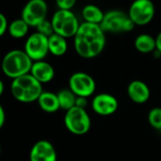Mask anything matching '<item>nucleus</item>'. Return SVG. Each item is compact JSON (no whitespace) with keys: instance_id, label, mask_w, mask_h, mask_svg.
<instances>
[{"instance_id":"1","label":"nucleus","mask_w":161,"mask_h":161,"mask_svg":"<svg viewBox=\"0 0 161 161\" xmlns=\"http://www.w3.org/2000/svg\"><path fill=\"white\" fill-rule=\"evenodd\" d=\"M74 48L77 54L85 59H93L99 56L105 47V32L101 25L83 23L75 34Z\"/></svg>"},{"instance_id":"2","label":"nucleus","mask_w":161,"mask_h":161,"mask_svg":"<svg viewBox=\"0 0 161 161\" xmlns=\"http://www.w3.org/2000/svg\"><path fill=\"white\" fill-rule=\"evenodd\" d=\"M43 91L42 84L39 83L31 73L13 80L11 84L13 97L22 103L37 102Z\"/></svg>"},{"instance_id":"3","label":"nucleus","mask_w":161,"mask_h":161,"mask_svg":"<svg viewBox=\"0 0 161 161\" xmlns=\"http://www.w3.org/2000/svg\"><path fill=\"white\" fill-rule=\"evenodd\" d=\"M33 61L25 50L14 49L9 51L2 59V72L12 80L24 76L31 72Z\"/></svg>"},{"instance_id":"4","label":"nucleus","mask_w":161,"mask_h":161,"mask_svg":"<svg viewBox=\"0 0 161 161\" xmlns=\"http://www.w3.org/2000/svg\"><path fill=\"white\" fill-rule=\"evenodd\" d=\"M50 21L54 33L61 35L65 39L74 37L80 25L77 16L71 11L65 10H58L54 13Z\"/></svg>"},{"instance_id":"5","label":"nucleus","mask_w":161,"mask_h":161,"mask_svg":"<svg viewBox=\"0 0 161 161\" xmlns=\"http://www.w3.org/2000/svg\"><path fill=\"white\" fill-rule=\"evenodd\" d=\"M64 122L65 128L76 136H83L91 128V119L86 109L77 106L65 112Z\"/></svg>"},{"instance_id":"6","label":"nucleus","mask_w":161,"mask_h":161,"mask_svg":"<svg viewBox=\"0 0 161 161\" xmlns=\"http://www.w3.org/2000/svg\"><path fill=\"white\" fill-rule=\"evenodd\" d=\"M101 27L104 32L122 33L133 31L135 24L130 19L128 14L119 10H112L104 14Z\"/></svg>"},{"instance_id":"7","label":"nucleus","mask_w":161,"mask_h":161,"mask_svg":"<svg viewBox=\"0 0 161 161\" xmlns=\"http://www.w3.org/2000/svg\"><path fill=\"white\" fill-rule=\"evenodd\" d=\"M69 89L77 96L88 99L96 90V82L93 77L86 72H75L68 80Z\"/></svg>"},{"instance_id":"8","label":"nucleus","mask_w":161,"mask_h":161,"mask_svg":"<svg viewBox=\"0 0 161 161\" xmlns=\"http://www.w3.org/2000/svg\"><path fill=\"white\" fill-rule=\"evenodd\" d=\"M155 8L152 0H135L131 4L128 15L135 26L148 25L154 17Z\"/></svg>"},{"instance_id":"9","label":"nucleus","mask_w":161,"mask_h":161,"mask_svg":"<svg viewBox=\"0 0 161 161\" xmlns=\"http://www.w3.org/2000/svg\"><path fill=\"white\" fill-rule=\"evenodd\" d=\"M47 4L45 0H30L22 10L21 18L30 26L36 28L47 19Z\"/></svg>"},{"instance_id":"10","label":"nucleus","mask_w":161,"mask_h":161,"mask_svg":"<svg viewBox=\"0 0 161 161\" xmlns=\"http://www.w3.org/2000/svg\"><path fill=\"white\" fill-rule=\"evenodd\" d=\"M24 50L33 62L43 61L49 53L48 37L37 31L32 33L28 37Z\"/></svg>"},{"instance_id":"11","label":"nucleus","mask_w":161,"mask_h":161,"mask_svg":"<svg viewBox=\"0 0 161 161\" xmlns=\"http://www.w3.org/2000/svg\"><path fill=\"white\" fill-rule=\"evenodd\" d=\"M119 107L118 100L109 93H100L92 100V109L100 116L107 117L113 115Z\"/></svg>"},{"instance_id":"12","label":"nucleus","mask_w":161,"mask_h":161,"mask_svg":"<svg viewBox=\"0 0 161 161\" xmlns=\"http://www.w3.org/2000/svg\"><path fill=\"white\" fill-rule=\"evenodd\" d=\"M30 161H57V153L52 143L45 139L35 142L30 152Z\"/></svg>"},{"instance_id":"13","label":"nucleus","mask_w":161,"mask_h":161,"mask_svg":"<svg viewBox=\"0 0 161 161\" xmlns=\"http://www.w3.org/2000/svg\"><path fill=\"white\" fill-rule=\"evenodd\" d=\"M127 94L130 100L137 104H142L148 102L151 96V91L146 83L140 80H135L128 85Z\"/></svg>"},{"instance_id":"14","label":"nucleus","mask_w":161,"mask_h":161,"mask_svg":"<svg viewBox=\"0 0 161 161\" xmlns=\"http://www.w3.org/2000/svg\"><path fill=\"white\" fill-rule=\"evenodd\" d=\"M30 73L42 85L51 82L55 76V70L53 66L44 60L33 62Z\"/></svg>"},{"instance_id":"15","label":"nucleus","mask_w":161,"mask_h":161,"mask_svg":"<svg viewBox=\"0 0 161 161\" xmlns=\"http://www.w3.org/2000/svg\"><path fill=\"white\" fill-rule=\"evenodd\" d=\"M37 103L39 107L47 113H55L60 109L57 94L50 91H43Z\"/></svg>"},{"instance_id":"16","label":"nucleus","mask_w":161,"mask_h":161,"mask_svg":"<svg viewBox=\"0 0 161 161\" xmlns=\"http://www.w3.org/2000/svg\"><path fill=\"white\" fill-rule=\"evenodd\" d=\"M134 46L138 52L144 54H148L156 50L155 38H153L152 35L147 33L139 34L135 39Z\"/></svg>"},{"instance_id":"17","label":"nucleus","mask_w":161,"mask_h":161,"mask_svg":"<svg viewBox=\"0 0 161 161\" xmlns=\"http://www.w3.org/2000/svg\"><path fill=\"white\" fill-rule=\"evenodd\" d=\"M48 50L53 56L60 57L65 54L67 51L66 39L56 33L48 37Z\"/></svg>"},{"instance_id":"18","label":"nucleus","mask_w":161,"mask_h":161,"mask_svg":"<svg viewBox=\"0 0 161 161\" xmlns=\"http://www.w3.org/2000/svg\"><path fill=\"white\" fill-rule=\"evenodd\" d=\"M82 14L85 22L96 25H101L104 17V13L102 11V9L92 4L86 5L82 11Z\"/></svg>"},{"instance_id":"19","label":"nucleus","mask_w":161,"mask_h":161,"mask_svg":"<svg viewBox=\"0 0 161 161\" xmlns=\"http://www.w3.org/2000/svg\"><path fill=\"white\" fill-rule=\"evenodd\" d=\"M57 96L60 103V109H63L66 112L76 106L77 96L69 88L60 90L57 93Z\"/></svg>"},{"instance_id":"20","label":"nucleus","mask_w":161,"mask_h":161,"mask_svg":"<svg viewBox=\"0 0 161 161\" xmlns=\"http://www.w3.org/2000/svg\"><path fill=\"white\" fill-rule=\"evenodd\" d=\"M29 28L30 26L22 18H20V19H15L9 25L8 31L12 37L20 39L28 34Z\"/></svg>"},{"instance_id":"21","label":"nucleus","mask_w":161,"mask_h":161,"mask_svg":"<svg viewBox=\"0 0 161 161\" xmlns=\"http://www.w3.org/2000/svg\"><path fill=\"white\" fill-rule=\"evenodd\" d=\"M148 122L155 130L161 131V108L154 107L148 114Z\"/></svg>"},{"instance_id":"22","label":"nucleus","mask_w":161,"mask_h":161,"mask_svg":"<svg viewBox=\"0 0 161 161\" xmlns=\"http://www.w3.org/2000/svg\"><path fill=\"white\" fill-rule=\"evenodd\" d=\"M37 32L47 36V37H49L51 36L52 34H54V30H53V27H52V24H51V21H48V20H44L43 22H41L37 27Z\"/></svg>"},{"instance_id":"23","label":"nucleus","mask_w":161,"mask_h":161,"mask_svg":"<svg viewBox=\"0 0 161 161\" xmlns=\"http://www.w3.org/2000/svg\"><path fill=\"white\" fill-rule=\"evenodd\" d=\"M59 10L71 11V9L75 6L77 0H55Z\"/></svg>"},{"instance_id":"24","label":"nucleus","mask_w":161,"mask_h":161,"mask_svg":"<svg viewBox=\"0 0 161 161\" xmlns=\"http://www.w3.org/2000/svg\"><path fill=\"white\" fill-rule=\"evenodd\" d=\"M8 28H9V25H8L6 16L3 14L0 13V37L5 34V32L8 31Z\"/></svg>"},{"instance_id":"25","label":"nucleus","mask_w":161,"mask_h":161,"mask_svg":"<svg viewBox=\"0 0 161 161\" xmlns=\"http://www.w3.org/2000/svg\"><path fill=\"white\" fill-rule=\"evenodd\" d=\"M88 102L86 98H83V97H77V101H76V106L80 107V108H84L86 109V107L87 106Z\"/></svg>"},{"instance_id":"26","label":"nucleus","mask_w":161,"mask_h":161,"mask_svg":"<svg viewBox=\"0 0 161 161\" xmlns=\"http://www.w3.org/2000/svg\"><path fill=\"white\" fill-rule=\"evenodd\" d=\"M5 121H6V113L3 106L0 104V129L4 126Z\"/></svg>"},{"instance_id":"27","label":"nucleus","mask_w":161,"mask_h":161,"mask_svg":"<svg viewBox=\"0 0 161 161\" xmlns=\"http://www.w3.org/2000/svg\"><path fill=\"white\" fill-rule=\"evenodd\" d=\"M155 43H156V50L161 55V31L157 34L155 37Z\"/></svg>"},{"instance_id":"28","label":"nucleus","mask_w":161,"mask_h":161,"mask_svg":"<svg viewBox=\"0 0 161 161\" xmlns=\"http://www.w3.org/2000/svg\"><path fill=\"white\" fill-rule=\"evenodd\" d=\"M4 88H5V86H4V83L2 82L1 80H0V97L2 96V94H3V92H4Z\"/></svg>"},{"instance_id":"29","label":"nucleus","mask_w":161,"mask_h":161,"mask_svg":"<svg viewBox=\"0 0 161 161\" xmlns=\"http://www.w3.org/2000/svg\"><path fill=\"white\" fill-rule=\"evenodd\" d=\"M0 155H1V145H0Z\"/></svg>"}]
</instances>
